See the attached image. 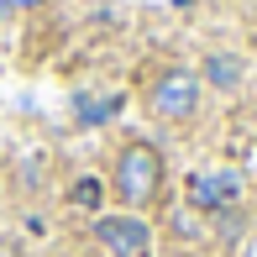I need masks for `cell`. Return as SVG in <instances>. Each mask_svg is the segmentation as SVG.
Masks as SVG:
<instances>
[{"mask_svg": "<svg viewBox=\"0 0 257 257\" xmlns=\"http://www.w3.org/2000/svg\"><path fill=\"white\" fill-rule=\"evenodd\" d=\"M215 226L226 231V236H236V231H241V215H236V210L226 205V210H215Z\"/></svg>", "mask_w": 257, "mask_h": 257, "instance_id": "obj_8", "label": "cell"}, {"mask_svg": "<svg viewBox=\"0 0 257 257\" xmlns=\"http://www.w3.org/2000/svg\"><path fill=\"white\" fill-rule=\"evenodd\" d=\"M205 79H210V84H220V89L241 84V58H231V53H215V58H205Z\"/></svg>", "mask_w": 257, "mask_h": 257, "instance_id": "obj_5", "label": "cell"}, {"mask_svg": "<svg viewBox=\"0 0 257 257\" xmlns=\"http://www.w3.org/2000/svg\"><path fill=\"white\" fill-rule=\"evenodd\" d=\"M105 115H115V100H79V121H105Z\"/></svg>", "mask_w": 257, "mask_h": 257, "instance_id": "obj_7", "label": "cell"}, {"mask_svg": "<svg viewBox=\"0 0 257 257\" xmlns=\"http://www.w3.org/2000/svg\"><path fill=\"white\" fill-rule=\"evenodd\" d=\"M231 194H236V179H231V173H200V179L189 184V200L200 210H220Z\"/></svg>", "mask_w": 257, "mask_h": 257, "instance_id": "obj_4", "label": "cell"}, {"mask_svg": "<svg viewBox=\"0 0 257 257\" xmlns=\"http://www.w3.org/2000/svg\"><path fill=\"white\" fill-rule=\"evenodd\" d=\"M68 200H74L79 210H100V200H105V189H100V179H79L74 189H68Z\"/></svg>", "mask_w": 257, "mask_h": 257, "instance_id": "obj_6", "label": "cell"}, {"mask_svg": "<svg viewBox=\"0 0 257 257\" xmlns=\"http://www.w3.org/2000/svg\"><path fill=\"white\" fill-rule=\"evenodd\" d=\"M194 105H200V79L184 74V68H173V74H163L153 84V110L163 121H189Z\"/></svg>", "mask_w": 257, "mask_h": 257, "instance_id": "obj_2", "label": "cell"}, {"mask_svg": "<svg viewBox=\"0 0 257 257\" xmlns=\"http://www.w3.org/2000/svg\"><path fill=\"white\" fill-rule=\"evenodd\" d=\"M95 236H100V247H110L115 257H147L153 252V231H147L137 215H100Z\"/></svg>", "mask_w": 257, "mask_h": 257, "instance_id": "obj_3", "label": "cell"}, {"mask_svg": "<svg viewBox=\"0 0 257 257\" xmlns=\"http://www.w3.org/2000/svg\"><path fill=\"white\" fill-rule=\"evenodd\" d=\"M163 189V158L153 142H132L121 158H115V194H121L132 210H142L153 194Z\"/></svg>", "mask_w": 257, "mask_h": 257, "instance_id": "obj_1", "label": "cell"}]
</instances>
